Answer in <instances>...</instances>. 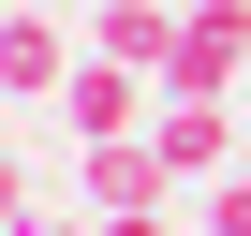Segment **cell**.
Segmentation results:
<instances>
[{
  "instance_id": "5",
  "label": "cell",
  "mask_w": 251,
  "mask_h": 236,
  "mask_svg": "<svg viewBox=\"0 0 251 236\" xmlns=\"http://www.w3.org/2000/svg\"><path fill=\"white\" fill-rule=\"evenodd\" d=\"M163 89H251V0H192L177 15V59Z\"/></svg>"
},
{
  "instance_id": "2",
  "label": "cell",
  "mask_w": 251,
  "mask_h": 236,
  "mask_svg": "<svg viewBox=\"0 0 251 236\" xmlns=\"http://www.w3.org/2000/svg\"><path fill=\"white\" fill-rule=\"evenodd\" d=\"M163 163H177V192H207V177H236L251 163V133H236V89H163Z\"/></svg>"
},
{
  "instance_id": "4",
  "label": "cell",
  "mask_w": 251,
  "mask_h": 236,
  "mask_svg": "<svg viewBox=\"0 0 251 236\" xmlns=\"http://www.w3.org/2000/svg\"><path fill=\"white\" fill-rule=\"evenodd\" d=\"M74 59H89V30H59V0H15V15H0V89L15 103H59Z\"/></svg>"
},
{
  "instance_id": "8",
  "label": "cell",
  "mask_w": 251,
  "mask_h": 236,
  "mask_svg": "<svg viewBox=\"0 0 251 236\" xmlns=\"http://www.w3.org/2000/svg\"><path fill=\"white\" fill-rule=\"evenodd\" d=\"M207 236H251V163H236V177H207Z\"/></svg>"
},
{
  "instance_id": "3",
  "label": "cell",
  "mask_w": 251,
  "mask_h": 236,
  "mask_svg": "<svg viewBox=\"0 0 251 236\" xmlns=\"http://www.w3.org/2000/svg\"><path fill=\"white\" fill-rule=\"evenodd\" d=\"M148 118H163V74H133V59H74V89H59V133L74 148H103V133H148Z\"/></svg>"
},
{
  "instance_id": "9",
  "label": "cell",
  "mask_w": 251,
  "mask_h": 236,
  "mask_svg": "<svg viewBox=\"0 0 251 236\" xmlns=\"http://www.w3.org/2000/svg\"><path fill=\"white\" fill-rule=\"evenodd\" d=\"M30 236H103V221H89V207H45V221H30Z\"/></svg>"
},
{
  "instance_id": "1",
  "label": "cell",
  "mask_w": 251,
  "mask_h": 236,
  "mask_svg": "<svg viewBox=\"0 0 251 236\" xmlns=\"http://www.w3.org/2000/svg\"><path fill=\"white\" fill-rule=\"evenodd\" d=\"M74 192H89V221H163L177 163H163V133H103V148H74Z\"/></svg>"
},
{
  "instance_id": "6",
  "label": "cell",
  "mask_w": 251,
  "mask_h": 236,
  "mask_svg": "<svg viewBox=\"0 0 251 236\" xmlns=\"http://www.w3.org/2000/svg\"><path fill=\"white\" fill-rule=\"evenodd\" d=\"M177 15H192V0H89L74 30H89L103 59H133V74H163V59H177Z\"/></svg>"
},
{
  "instance_id": "7",
  "label": "cell",
  "mask_w": 251,
  "mask_h": 236,
  "mask_svg": "<svg viewBox=\"0 0 251 236\" xmlns=\"http://www.w3.org/2000/svg\"><path fill=\"white\" fill-rule=\"evenodd\" d=\"M45 221V192H30V163H15V133H0V236H30Z\"/></svg>"
},
{
  "instance_id": "10",
  "label": "cell",
  "mask_w": 251,
  "mask_h": 236,
  "mask_svg": "<svg viewBox=\"0 0 251 236\" xmlns=\"http://www.w3.org/2000/svg\"><path fill=\"white\" fill-rule=\"evenodd\" d=\"M103 236H177V207H163V221H103Z\"/></svg>"
}]
</instances>
